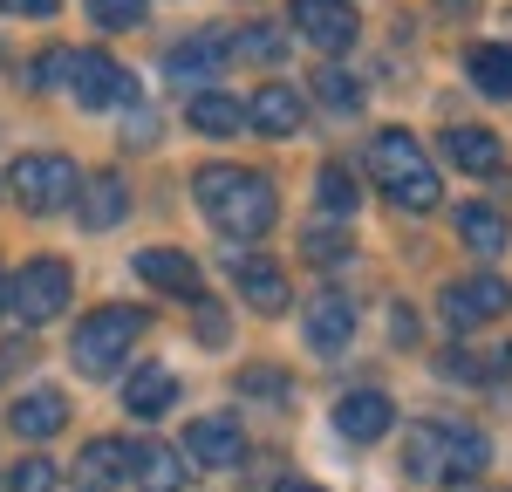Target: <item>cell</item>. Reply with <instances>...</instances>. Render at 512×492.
I'll use <instances>...</instances> for the list:
<instances>
[{"instance_id":"6da1fadb","label":"cell","mask_w":512,"mask_h":492,"mask_svg":"<svg viewBox=\"0 0 512 492\" xmlns=\"http://www.w3.org/2000/svg\"><path fill=\"white\" fill-rule=\"evenodd\" d=\"M192 199H198V212H205V219H212L233 246H253L280 219L274 178H267V171H253V164H198Z\"/></svg>"},{"instance_id":"7a4b0ae2","label":"cell","mask_w":512,"mask_h":492,"mask_svg":"<svg viewBox=\"0 0 512 492\" xmlns=\"http://www.w3.org/2000/svg\"><path fill=\"white\" fill-rule=\"evenodd\" d=\"M41 89H69L82 110H117V103H137V76L110 62L103 48H48L35 62Z\"/></svg>"},{"instance_id":"3957f363","label":"cell","mask_w":512,"mask_h":492,"mask_svg":"<svg viewBox=\"0 0 512 492\" xmlns=\"http://www.w3.org/2000/svg\"><path fill=\"white\" fill-rule=\"evenodd\" d=\"M369 178H376L403 212H437V199H444L431 158H424V144H417L410 130H376V137H369Z\"/></svg>"},{"instance_id":"277c9868","label":"cell","mask_w":512,"mask_h":492,"mask_svg":"<svg viewBox=\"0 0 512 492\" xmlns=\"http://www.w3.org/2000/svg\"><path fill=\"white\" fill-rule=\"evenodd\" d=\"M137 335H144V308H96V315H82V322H76L69 356H76L82 376H117Z\"/></svg>"},{"instance_id":"5b68a950","label":"cell","mask_w":512,"mask_h":492,"mask_svg":"<svg viewBox=\"0 0 512 492\" xmlns=\"http://www.w3.org/2000/svg\"><path fill=\"white\" fill-rule=\"evenodd\" d=\"M0 185L28 205V212H69V205L82 199V171H76L69 158H48V151H35V158H14V171H7Z\"/></svg>"},{"instance_id":"8992f818","label":"cell","mask_w":512,"mask_h":492,"mask_svg":"<svg viewBox=\"0 0 512 492\" xmlns=\"http://www.w3.org/2000/svg\"><path fill=\"white\" fill-rule=\"evenodd\" d=\"M69 294H76V274H69L62 260H28V267L7 281V308L28 328H41V322H55V315L69 308Z\"/></svg>"},{"instance_id":"52a82bcc","label":"cell","mask_w":512,"mask_h":492,"mask_svg":"<svg viewBox=\"0 0 512 492\" xmlns=\"http://www.w3.org/2000/svg\"><path fill=\"white\" fill-rule=\"evenodd\" d=\"M233 69V28H198V35H185L171 55H164V76L185 82V89H212V82Z\"/></svg>"},{"instance_id":"ba28073f","label":"cell","mask_w":512,"mask_h":492,"mask_svg":"<svg viewBox=\"0 0 512 492\" xmlns=\"http://www.w3.org/2000/svg\"><path fill=\"white\" fill-rule=\"evenodd\" d=\"M437 308H444V328L451 335H472V328L499 322L512 308V287L499 281V274H472V281H451L444 294H437Z\"/></svg>"},{"instance_id":"9c48e42d","label":"cell","mask_w":512,"mask_h":492,"mask_svg":"<svg viewBox=\"0 0 512 492\" xmlns=\"http://www.w3.org/2000/svg\"><path fill=\"white\" fill-rule=\"evenodd\" d=\"M226 274H233L239 301L260 308V315H287L294 294H287V267H274L267 253H246V246H226Z\"/></svg>"},{"instance_id":"30bf717a","label":"cell","mask_w":512,"mask_h":492,"mask_svg":"<svg viewBox=\"0 0 512 492\" xmlns=\"http://www.w3.org/2000/svg\"><path fill=\"white\" fill-rule=\"evenodd\" d=\"M287 14H294V35H308L321 55H342L362 35V14L349 0H287Z\"/></svg>"},{"instance_id":"8fae6325","label":"cell","mask_w":512,"mask_h":492,"mask_svg":"<svg viewBox=\"0 0 512 492\" xmlns=\"http://www.w3.org/2000/svg\"><path fill=\"white\" fill-rule=\"evenodd\" d=\"M130 479L144 492H178L192 479V458L178 445H164V438H137V445H130Z\"/></svg>"},{"instance_id":"7c38bea8","label":"cell","mask_w":512,"mask_h":492,"mask_svg":"<svg viewBox=\"0 0 512 492\" xmlns=\"http://www.w3.org/2000/svg\"><path fill=\"white\" fill-rule=\"evenodd\" d=\"M185 458L212 465V472H233L239 458H246V431H239V417H198L192 431H185Z\"/></svg>"},{"instance_id":"4fadbf2b","label":"cell","mask_w":512,"mask_h":492,"mask_svg":"<svg viewBox=\"0 0 512 492\" xmlns=\"http://www.w3.org/2000/svg\"><path fill=\"white\" fill-rule=\"evenodd\" d=\"M390 424H396V404L383 390H349V397L335 404V431H342L349 445H376Z\"/></svg>"},{"instance_id":"5bb4252c","label":"cell","mask_w":512,"mask_h":492,"mask_svg":"<svg viewBox=\"0 0 512 492\" xmlns=\"http://www.w3.org/2000/svg\"><path fill=\"white\" fill-rule=\"evenodd\" d=\"M123 472H130V445L123 438H89L82 458L69 465L76 492H110V486H123Z\"/></svg>"},{"instance_id":"9a60e30c","label":"cell","mask_w":512,"mask_h":492,"mask_svg":"<svg viewBox=\"0 0 512 492\" xmlns=\"http://www.w3.org/2000/svg\"><path fill=\"white\" fill-rule=\"evenodd\" d=\"M444 151H451L458 171H472V178H492V171L506 164V144H499L485 123H451V130H444Z\"/></svg>"},{"instance_id":"2e32d148","label":"cell","mask_w":512,"mask_h":492,"mask_svg":"<svg viewBox=\"0 0 512 492\" xmlns=\"http://www.w3.org/2000/svg\"><path fill=\"white\" fill-rule=\"evenodd\" d=\"M171 404H178V369L137 363L123 376V410H130V417H158V410H171Z\"/></svg>"},{"instance_id":"e0dca14e","label":"cell","mask_w":512,"mask_h":492,"mask_svg":"<svg viewBox=\"0 0 512 492\" xmlns=\"http://www.w3.org/2000/svg\"><path fill=\"white\" fill-rule=\"evenodd\" d=\"M451 226H458V240L472 246V253H485V260H492V253H506V246H512V226H506V212H499V205H485V199H465L458 212H451Z\"/></svg>"},{"instance_id":"ac0fdd59","label":"cell","mask_w":512,"mask_h":492,"mask_svg":"<svg viewBox=\"0 0 512 492\" xmlns=\"http://www.w3.org/2000/svg\"><path fill=\"white\" fill-rule=\"evenodd\" d=\"M301 117H308V103H301V89H287V82L253 89V103H246V123H253V130H267V137L301 130Z\"/></svg>"},{"instance_id":"d6986e66","label":"cell","mask_w":512,"mask_h":492,"mask_svg":"<svg viewBox=\"0 0 512 492\" xmlns=\"http://www.w3.org/2000/svg\"><path fill=\"white\" fill-rule=\"evenodd\" d=\"M76 212H82V226H89V233H110V226H123V212H130V192H123V178H117V171H96V178H82Z\"/></svg>"},{"instance_id":"ffe728a7","label":"cell","mask_w":512,"mask_h":492,"mask_svg":"<svg viewBox=\"0 0 512 492\" xmlns=\"http://www.w3.org/2000/svg\"><path fill=\"white\" fill-rule=\"evenodd\" d=\"M137 274H144L151 287H164V294L198 301V260H192V253H178V246H144V253H137Z\"/></svg>"},{"instance_id":"44dd1931","label":"cell","mask_w":512,"mask_h":492,"mask_svg":"<svg viewBox=\"0 0 512 492\" xmlns=\"http://www.w3.org/2000/svg\"><path fill=\"white\" fill-rule=\"evenodd\" d=\"M437 438H444V479H478V472L492 465V445H485V431H472L465 417L437 424Z\"/></svg>"},{"instance_id":"7402d4cb","label":"cell","mask_w":512,"mask_h":492,"mask_svg":"<svg viewBox=\"0 0 512 492\" xmlns=\"http://www.w3.org/2000/svg\"><path fill=\"white\" fill-rule=\"evenodd\" d=\"M301 322H308V342H315L321 356H335V349H349V335H355V308L342 294H321Z\"/></svg>"},{"instance_id":"603a6c76","label":"cell","mask_w":512,"mask_h":492,"mask_svg":"<svg viewBox=\"0 0 512 492\" xmlns=\"http://www.w3.org/2000/svg\"><path fill=\"white\" fill-rule=\"evenodd\" d=\"M62 417H69V397H62V390H28V397H14V431H21V438H55Z\"/></svg>"},{"instance_id":"cb8c5ba5","label":"cell","mask_w":512,"mask_h":492,"mask_svg":"<svg viewBox=\"0 0 512 492\" xmlns=\"http://www.w3.org/2000/svg\"><path fill=\"white\" fill-rule=\"evenodd\" d=\"M185 117H192V130H205V137H233V130H246V103H233L226 89H198L192 103H185Z\"/></svg>"},{"instance_id":"d4e9b609","label":"cell","mask_w":512,"mask_h":492,"mask_svg":"<svg viewBox=\"0 0 512 492\" xmlns=\"http://www.w3.org/2000/svg\"><path fill=\"white\" fill-rule=\"evenodd\" d=\"M472 89H478V96H492V103H506V96H512V48H506V41L472 48Z\"/></svg>"},{"instance_id":"484cf974","label":"cell","mask_w":512,"mask_h":492,"mask_svg":"<svg viewBox=\"0 0 512 492\" xmlns=\"http://www.w3.org/2000/svg\"><path fill=\"white\" fill-rule=\"evenodd\" d=\"M403 472L410 479H444V438H437V424H410L403 431Z\"/></svg>"},{"instance_id":"4316f807","label":"cell","mask_w":512,"mask_h":492,"mask_svg":"<svg viewBox=\"0 0 512 492\" xmlns=\"http://www.w3.org/2000/svg\"><path fill=\"white\" fill-rule=\"evenodd\" d=\"M315 96H321V110H335V117H355V110H362V82H355L349 69H335V62L315 76Z\"/></svg>"},{"instance_id":"83f0119b","label":"cell","mask_w":512,"mask_h":492,"mask_svg":"<svg viewBox=\"0 0 512 492\" xmlns=\"http://www.w3.org/2000/svg\"><path fill=\"white\" fill-rule=\"evenodd\" d=\"M315 199H321L328 219H349L355 205H362V199H355V178L342 171V164H321V171H315Z\"/></svg>"},{"instance_id":"f1b7e54d","label":"cell","mask_w":512,"mask_h":492,"mask_svg":"<svg viewBox=\"0 0 512 492\" xmlns=\"http://www.w3.org/2000/svg\"><path fill=\"white\" fill-rule=\"evenodd\" d=\"M280 55H287V35H280V28H267V21L233 35V62H280Z\"/></svg>"},{"instance_id":"f546056e","label":"cell","mask_w":512,"mask_h":492,"mask_svg":"<svg viewBox=\"0 0 512 492\" xmlns=\"http://www.w3.org/2000/svg\"><path fill=\"white\" fill-rule=\"evenodd\" d=\"M144 14H151V0H89V21H96V28H110V35L144 28Z\"/></svg>"},{"instance_id":"4dcf8cb0","label":"cell","mask_w":512,"mask_h":492,"mask_svg":"<svg viewBox=\"0 0 512 492\" xmlns=\"http://www.w3.org/2000/svg\"><path fill=\"white\" fill-rule=\"evenodd\" d=\"M62 486V472L48 465V458H21L14 472H7V492H55Z\"/></svg>"},{"instance_id":"1f68e13d","label":"cell","mask_w":512,"mask_h":492,"mask_svg":"<svg viewBox=\"0 0 512 492\" xmlns=\"http://www.w3.org/2000/svg\"><path fill=\"white\" fill-rule=\"evenodd\" d=\"M301 246H308L315 267H349V253H355V246L342 240V233H328V226H308V240H301Z\"/></svg>"},{"instance_id":"d6a6232c","label":"cell","mask_w":512,"mask_h":492,"mask_svg":"<svg viewBox=\"0 0 512 492\" xmlns=\"http://www.w3.org/2000/svg\"><path fill=\"white\" fill-rule=\"evenodd\" d=\"M62 0H0V14H14V21H48Z\"/></svg>"},{"instance_id":"836d02e7","label":"cell","mask_w":512,"mask_h":492,"mask_svg":"<svg viewBox=\"0 0 512 492\" xmlns=\"http://www.w3.org/2000/svg\"><path fill=\"white\" fill-rule=\"evenodd\" d=\"M239 383H246V390H260V397H287V376H280V369H246Z\"/></svg>"},{"instance_id":"e575fe53","label":"cell","mask_w":512,"mask_h":492,"mask_svg":"<svg viewBox=\"0 0 512 492\" xmlns=\"http://www.w3.org/2000/svg\"><path fill=\"white\" fill-rule=\"evenodd\" d=\"M274 492H321V486H315V479H280Z\"/></svg>"},{"instance_id":"d590c367","label":"cell","mask_w":512,"mask_h":492,"mask_svg":"<svg viewBox=\"0 0 512 492\" xmlns=\"http://www.w3.org/2000/svg\"><path fill=\"white\" fill-rule=\"evenodd\" d=\"M0 308H7V267H0Z\"/></svg>"}]
</instances>
